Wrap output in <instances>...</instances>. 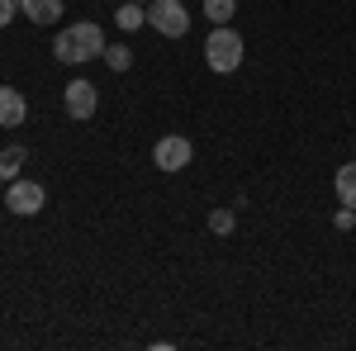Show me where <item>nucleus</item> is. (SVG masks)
Returning a JSON list of instances; mask_svg holds the SVG:
<instances>
[{
	"instance_id": "nucleus-1",
	"label": "nucleus",
	"mask_w": 356,
	"mask_h": 351,
	"mask_svg": "<svg viewBox=\"0 0 356 351\" xmlns=\"http://www.w3.org/2000/svg\"><path fill=\"white\" fill-rule=\"evenodd\" d=\"M53 53H57V62H67V67L90 62V57H105V33H100V24H95V19L67 24V28L53 38Z\"/></svg>"
},
{
	"instance_id": "nucleus-2",
	"label": "nucleus",
	"mask_w": 356,
	"mask_h": 351,
	"mask_svg": "<svg viewBox=\"0 0 356 351\" xmlns=\"http://www.w3.org/2000/svg\"><path fill=\"white\" fill-rule=\"evenodd\" d=\"M204 67L219 72V76L238 72V67H243V33L228 28V24H214V33L204 38Z\"/></svg>"
},
{
	"instance_id": "nucleus-3",
	"label": "nucleus",
	"mask_w": 356,
	"mask_h": 351,
	"mask_svg": "<svg viewBox=\"0 0 356 351\" xmlns=\"http://www.w3.org/2000/svg\"><path fill=\"white\" fill-rule=\"evenodd\" d=\"M147 24L157 28L162 38H186L191 28V10L181 0H147Z\"/></svg>"
},
{
	"instance_id": "nucleus-4",
	"label": "nucleus",
	"mask_w": 356,
	"mask_h": 351,
	"mask_svg": "<svg viewBox=\"0 0 356 351\" xmlns=\"http://www.w3.org/2000/svg\"><path fill=\"white\" fill-rule=\"evenodd\" d=\"M43 204H48V195H43L38 181H10V190H5V209L19 218H33Z\"/></svg>"
},
{
	"instance_id": "nucleus-5",
	"label": "nucleus",
	"mask_w": 356,
	"mask_h": 351,
	"mask_svg": "<svg viewBox=\"0 0 356 351\" xmlns=\"http://www.w3.org/2000/svg\"><path fill=\"white\" fill-rule=\"evenodd\" d=\"M191 157H195V147H191V138H181V133L157 138V147H152V162L162 166V171H186Z\"/></svg>"
},
{
	"instance_id": "nucleus-6",
	"label": "nucleus",
	"mask_w": 356,
	"mask_h": 351,
	"mask_svg": "<svg viewBox=\"0 0 356 351\" xmlns=\"http://www.w3.org/2000/svg\"><path fill=\"white\" fill-rule=\"evenodd\" d=\"M62 100H67V114H72V119H90L95 105H100V90H95L90 81H72L67 90H62Z\"/></svg>"
},
{
	"instance_id": "nucleus-7",
	"label": "nucleus",
	"mask_w": 356,
	"mask_h": 351,
	"mask_svg": "<svg viewBox=\"0 0 356 351\" xmlns=\"http://www.w3.org/2000/svg\"><path fill=\"white\" fill-rule=\"evenodd\" d=\"M29 119V100L15 85H0V129H19Z\"/></svg>"
},
{
	"instance_id": "nucleus-8",
	"label": "nucleus",
	"mask_w": 356,
	"mask_h": 351,
	"mask_svg": "<svg viewBox=\"0 0 356 351\" xmlns=\"http://www.w3.org/2000/svg\"><path fill=\"white\" fill-rule=\"evenodd\" d=\"M19 15H29L33 24H57L62 19V0H19Z\"/></svg>"
},
{
	"instance_id": "nucleus-9",
	"label": "nucleus",
	"mask_w": 356,
	"mask_h": 351,
	"mask_svg": "<svg viewBox=\"0 0 356 351\" xmlns=\"http://www.w3.org/2000/svg\"><path fill=\"white\" fill-rule=\"evenodd\" d=\"M332 190H337V204L356 209V162L337 166V176H332Z\"/></svg>"
},
{
	"instance_id": "nucleus-10",
	"label": "nucleus",
	"mask_w": 356,
	"mask_h": 351,
	"mask_svg": "<svg viewBox=\"0 0 356 351\" xmlns=\"http://www.w3.org/2000/svg\"><path fill=\"white\" fill-rule=\"evenodd\" d=\"M114 24L124 28V33H134V28L147 24V5H138V0H124L119 10H114Z\"/></svg>"
},
{
	"instance_id": "nucleus-11",
	"label": "nucleus",
	"mask_w": 356,
	"mask_h": 351,
	"mask_svg": "<svg viewBox=\"0 0 356 351\" xmlns=\"http://www.w3.org/2000/svg\"><path fill=\"white\" fill-rule=\"evenodd\" d=\"M24 162H29V152L19 147V142H15V147H5V152H0V181H5V186H10V181H19Z\"/></svg>"
},
{
	"instance_id": "nucleus-12",
	"label": "nucleus",
	"mask_w": 356,
	"mask_h": 351,
	"mask_svg": "<svg viewBox=\"0 0 356 351\" xmlns=\"http://www.w3.org/2000/svg\"><path fill=\"white\" fill-rule=\"evenodd\" d=\"M105 67H110V72H129V67H134L129 43H105Z\"/></svg>"
},
{
	"instance_id": "nucleus-13",
	"label": "nucleus",
	"mask_w": 356,
	"mask_h": 351,
	"mask_svg": "<svg viewBox=\"0 0 356 351\" xmlns=\"http://www.w3.org/2000/svg\"><path fill=\"white\" fill-rule=\"evenodd\" d=\"M238 15V0H204V19L209 24H228Z\"/></svg>"
},
{
	"instance_id": "nucleus-14",
	"label": "nucleus",
	"mask_w": 356,
	"mask_h": 351,
	"mask_svg": "<svg viewBox=\"0 0 356 351\" xmlns=\"http://www.w3.org/2000/svg\"><path fill=\"white\" fill-rule=\"evenodd\" d=\"M233 228H238V214H233V209H214V214H209V233H214V238H228Z\"/></svg>"
},
{
	"instance_id": "nucleus-15",
	"label": "nucleus",
	"mask_w": 356,
	"mask_h": 351,
	"mask_svg": "<svg viewBox=\"0 0 356 351\" xmlns=\"http://www.w3.org/2000/svg\"><path fill=\"white\" fill-rule=\"evenodd\" d=\"M332 223H337V228H342V233H347V228H352V223H356V209H347V204H342V209H337V218H332Z\"/></svg>"
},
{
	"instance_id": "nucleus-16",
	"label": "nucleus",
	"mask_w": 356,
	"mask_h": 351,
	"mask_svg": "<svg viewBox=\"0 0 356 351\" xmlns=\"http://www.w3.org/2000/svg\"><path fill=\"white\" fill-rule=\"evenodd\" d=\"M15 5H19V0H0V28L15 19Z\"/></svg>"
},
{
	"instance_id": "nucleus-17",
	"label": "nucleus",
	"mask_w": 356,
	"mask_h": 351,
	"mask_svg": "<svg viewBox=\"0 0 356 351\" xmlns=\"http://www.w3.org/2000/svg\"><path fill=\"white\" fill-rule=\"evenodd\" d=\"M138 5H147V0H138Z\"/></svg>"
}]
</instances>
